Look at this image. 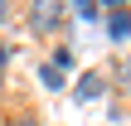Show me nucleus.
<instances>
[{"label": "nucleus", "mask_w": 131, "mask_h": 126, "mask_svg": "<svg viewBox=\"0 0 131 126\" xmlns=\"http://www.w3.org/2000/svg\"><path fill=\"white\" fill-rule=\"evenodd\" d=\"M24 24H29V34L53 39V34H58V24H63V10H58L53 0H34V5L24 10Z\"/></svg>", "instance_id": "1"}, {"label": "nucleus", "mask_w": 131, "mask_h": 126, "mask_svg": "<svg viewBox=\"0 0 131 126\" xmlns=\"http://www.w3.org/2000/svg\"><path fill=\"white\" fill-rule=\"evenodd\" d=\"M102 19H107V34H112V44H126V39H131V5H112Z\"/></svg>", "instance_id": "2"}, {"label": "nucleus", "mask_w": 131, "mask_h": 126, "mask_svg": "<svg viewBox=\"0 0 131 126\" xmlns=\"http://www.w3.org/2000/svg\"><path fill=\"white\" fill-rule=\"evenodd\" d=\"M107 92V78L97 73V68H88L83 78H78V102H92V97H102Z\"/></svg>", "instance_id": "3"}, {"label": "nucleus", "mask_w": 131, "mask_h": 126, "mask_svg": "<svg viewBox=\"0 0 131 126\" xmlns=\"http://www.w3.org/2000/svg\"><path fill=\"white\" fill-rule=\"evenodd\" d=\"M39 83H44L49 92H58V87H63V73H58L53 63H44V68H39Z\"/></svg>", "instance_id": "4"}, {"label": "nucleus", "mask_w": 131, "mask_h": 126, "mask_svg": "<svg viewBox=\"0 0 131 126\" xmlns=\"http://www.w3.org/2000/svg\"><path fill=\"white\" fill-rule=\"evenodd\" d=\"M102 15H107L102 5H92V0H78V19H88V24H97Z\"/></svg>", "instance_id": "5"}, {"label": "nucleus", "mask_w": 131, "mask_h": 126, "mask_svg": "<svg viewBox=\"0 0 131 126\" xmlns=\"http://www.w3.org/2000/svg\"><path fill=\"white\" fill-rule=\"evenodd\" d=\"M49 63H53L58 73H63V68H73V49H53V58H49Z\"/></svg>", "instance_id": "6"}, {"label": "nucleus", "mask_w": 131, "mask_h": 126, "mask_svg": "<svg viewBox=\"0 0 131 126\" xmlns=\"http://www.w3.org/2000/svg\"><path fill=\"white\" fill-rule=\"evenodd\" d=\"M117 78H122V83L131 87V58H122V68H117Z\"/></svg>", "instance_id": "7"}, {"label": "nucleus", "mask_w": 131, "mask_h": 126, "mask_svg": "<svg viewBox=\"0 0 131 126\" xmlns=\"http://www.w3.org/2000/svg\"><path fill=\"white\" fill-rule=\"evenodd\" d=\"M10 126H44V121H39V117H29V112H24V117H15V121H10Z\"/></svg>", "instance_id": "8"}, {"label": "nucleus", "mask_w": 131, "mask_h": 126, "mask_svg": "<svg viewBox=\"0 0 131 126\" xmlns=\"http://www.w3.org/2000/svg\"><path fill=\"white\" fill-rule=\"evenodd\" d=\"M10 58H15V53H10V44H0V68H5Z\"/></svg>", "instance_id": "9"}, {"label": "nucleus", "mask_w": 131, "mask_h": 126, "mask_svg": "<svg viewBox=\"0 0 131 126\" xmlns=\"http://www.w3.org/2000/svg\"><path fill=\"white\" fill-rule=\"evenodd\" d=\"M5 19H10V5H5V0H0V24H5Z\"/></svg>", "instance_id": "10"}, {"label": "nucleus", "mask_w": 131, "mask_h": 126, "mask_svg": "<svg viewBox=\"0 0 131 126\" xmlns=\"http://www.w3.org/2000/svg\"><path fill=\"white\" fill-rule=\"evenodd\" d=\"M0 87H5V73H0Z\"/></svg>", "instance_id": "11"}]
</instances>
